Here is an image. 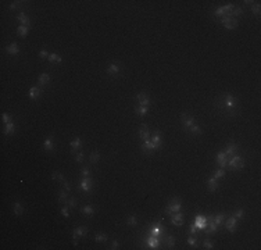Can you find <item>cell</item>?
I'll return each instance as SVG.
<instances>
[{
  "label": "cell",
  "mask_w": 261,
  "mask_h": 250,
  "mask_svg": "<svg viewBox=\"0 0 261 250\" xmlns=\"http://www.w3.org/2000/svg\"><path fill=\"white\" fill-rule=\"evenodd\" d=\"M181 199H171L168 203V206H167V210H165V214H168V215H171V214L174 213H178V211H181Z\"/></svg>",
  "instance_id": "6da1fadb"
},
{
  "label": "cell",
  "mask_w": 261,
  "mask_h": 250,
  "mask_svg": "<svg viewBox=\"0 0 261 250\" xmlns=\"http://www.w3.org/2000/svg\"><path fill=\"white\" fill-rule=\"evenodd\" d=\"M228 166L232 169H240L245 166V160L240 156H232V158L228 161Z\"/></svg>",
  "instance_id": "7a4b0ae2"
},
{
  "label": "cell",
  "mask_w": 261,
  "mask_h": 250,
  "mask_svg": "<svg viewBox=\"0 0 261 250\" xmlns=\"http://www.w3.org/2000/svg\"><path fill=\"white\" fill-rule=\"evenodd\" d=\"M233 6L232 4H226V6H224V7H220L217 8L215 11H214V16L215 17H225V16H231V13H232L233 10Z\"/></svg>",
  "instance_id": "3957f363"
},
{
  "label": "cell",
  "mask_w": 261,
  "mask_h": 250,
  "mask_svg": "<svg viewBox=\"0 0 261 250\" xmlns=\"http://www.w3.org/2000/svg\"><path fill=\"white\" fill-rule=\"evenodd\" d=\"M222 25L226 29H235L237 27V21L231 16H225V17H222Z\"/></svg>",
  "instance_id": "277c9868"
},
{
  "label": "cell",
  "mask_w": 261,
  "mask_h": 250,
  "mask_svg": "<svg viewBox=\"0 0 261 250\" xmlns=\"http://www.w3.org/2000/svg\"><path fill=\"white\" fill-rule=\"evenodd\" d=\"M161 231H163V226H161V221L150 224L149 235H153V236H158V235L161 234Z\"/></svg>",
  "instance_id": "5b68a950"
},
{
  "label": "cell",
  "mask_w": 261,
  "mask_h": 250,
  "mask_svg": "<svg viewBox=\"0 0 261 250\" xmlns=\"http://www.w3.org/2000/svg\"><path fill=\"white\" fill-rule=\"evenodd\" d=\"M136 100H138V103H139L140 106H147V107H150V103H152L150 97L147 96V93H146V92L139 93V95L136 96Z\"/></svg>",
  "instance_id": "8992f818"
},
{
  "label": "cell",
  "mask_w": 261,
  "mask_h": 250,
  "mask_svg": "<svg viewBox=\"0 0 261 250\" xmlns=\"http://www.w3.org/2000/svg\"><path fill=\"white\" fill-rule=\"evenodd\" d=\"M88 234V228L86 226H78L75 231H74V245H78V238L79 236H85Z\"/></svg>",
  "instance_id": "52a82bcc"
},
{
  "label": "cell",
  "mask_w": 261,
  "mask_h": 250,
  "mask_svg": "<svg viewBox=\"0 0 261 250\" xmlns=\"http://www.w3.org/2000/svg\"><path fill=\"white\" fill-rule=\"evenodd\" d=\"M181 120H182V124L185 125V129H189L193 124H196V122H194V118L190 117V115H189V114H186V113H182L181 114Z\"/></svg>",
  "instance_id": "ba28073f"
},
{
  "label": "cell",
  "mask_w": 261,
  "mask_h": 250,
  "mask_svg": "<svg viewBox=\"0 0 261 250\" xmlns=\"http://www.w3.org/2000/svg\"><path fill=\"white\" fill-rule=\"evenodd\" d=\"M171 222H172L175 226H181L182 224H183V215H182L181 211L171 214Z\"/></svg>",
  "instance_id": "9c48e42d"
},
{
  "label": "cell",
  "mask_w": 261,
  "mask_h": 250,
  "mask_svg": "<svg viewBox=\"0 0 261 250\" xmlns=\"http://www.w3.org/2000/svg\"><path fill=\"white\" fill-rule=\"evenodd\" d=\"M228 161H229V157L224 153V152H220V153L217 154V163L220 164L221 168H225V167L228 166Z\"/></svg>",
  "instance_id": "30bf717a"
},
{
  "label": "cell",
  "mask_w": 261,
  "mask_h": 250,
  "mask_svg": "<svg viewBox=\"0 0 261 250\" xmlns=\"http://www.w3.org/2000/svg\"><path fill=\"white\" fill-rule=\"evenodd\" d=\"M92 186H93V182L90 178L89 177L82 178V181H81V189L84 190V192H89V190L92 189Z\"/></svg>",
  "instance_id": "8fae6325"
},
{
  "label": "cell",
  "mask_w": 261,
  "mask_h": 250,
  "mask_svg": "<svg viewBox=\"0 0 261 250\" xmlns=\"http://www.w3.org/2000/svg\"><path fill=\"white\" fill-rule=\"evenodd\" d=\"M207 226H209V234H215L218 229V225L214 221V215H209L207 218Z\"/></svg>",
  "instance_id": "7c38bea8"
},
{
  "label": "cell",
  "mask_w": 261,
  "mask_h": 250,
  "mask_svg": "<svg viewBox=\"0 0 261 250\" xmlns=\"http://www.w3.org/2000/svg\"><path fill=\"white\" fill-rule=\"evenodd\" d=\"M225 228H226L229 232H235V231H236V218L233 217V215L226 220V222H225Z\"/></svg>",
  "instance_id": "4fadbf2b"
},
{
  "label": "cell",
  "mask_w": 261,
  "mask_h": 250,
  "mask_svg": "<svg viewBox=\"0 0 261 250\" xmlns=\"http://www.w3.org/2000/svg\"><path fill=\"white\" fill-rule=\"evenodd\" d=\"M194 225L197 226V229H204L207 226V218L203 217V215H197L196 221H194Z\"/></svg>",
  "instance_id": "5bb4252c"
},
{
  "label": "cell",
  "mask_w": 261,
  "mask_h": 250,
  "mask_svg": "<svg viewBox=\"0 0 261 250\" xmlns=\"http://www.w3.org/2000/svg\"><path fill=\"white\" fill-rule=\"evenodd\" d=\"M158 243H160V239H158V236H153V235H149V238H147V245H149L150 249H158Z\"/></svg>",
  "instance_id": "9a60e30c"
},
{
  "label": "cell",
  "mask_w": 261,
  "mask_h": 250,
  "mask_svg": "<svg viewBox=\"0 0 261 250\" xmlns=\"http://www.w3.org/2000/svg\"><path fill=\"white\" fill-rule=\"evenodd\" d=\"M150 141L153 142V145L156 146L157 149H160V146H161V132L160 131H154V132H153V138Z\"/></svg>",
  "instance_id": "2e32d148"
},
{
  "label": "cell",
  "mask_w": 261,
  "mask_h": 250,
  "mask_svg": "<svg viewBox=\"0 0 261 250\" xmlns=\"http://www.w3.org/2000/svg\"><path fill=\"white\" fill-rule=\"evenodd\" d=\"M142 150H143L145 153H152V152L157 150V147L153 145V142L149 139V141H145V143H143V146H142Z\"/></svg>",
  "instance_id": "e0dca14e"
},
{
  "label": "cell",
  "mask_w": 261,
  "mask_h": 250,
  "mask_svg": "<svg viewBox=\"0 0 261 250\" xmlns=\"http://www.w3.org/2000/svg\"><path fill=\"white\" fill-rule=\"evenodd\" d=\"M237 152V145L236 143H229L228 146H226V149H225L224 153L228 156V157H232V156H235V153Z\"/></svg>",
  "instance_id": "ac0fdd59"
},
{
  "label": "cell",
  "mask_w": 261,
  "mask_h": 250,
  "mask_svg": "<svg viewBox=\"0 0 261 250\" xmlns=\"http://www.w3.org/2000/svg\"><path fill=\"white\" fill-rule=\"evenodd\" d=\"M139 135H140V138L143 139V141H149V139H150V131H149V128H147L146 125H142L140 129H139Z\"/></svg>",
  "instance_id": "d6986e66"
},
{
  "label": "cell",
  "mask_w": 261,
  "mask_h": 250,
  "mask_svg": "<svg viewBox=\"0 0 261 250\" xmlns=\"http://www.w3.org/2000/svg\"><path fill=\"white\" fill-rule=\"evenodd\" d=\"M43 147L46 152H53L54 150V142H53V138L52 136H49L46 141H44L43 143Z\"/></svg>",
  "instance_id": "ffe728a7"
},
{
  "label": "cell",
  "mask_w": 261,
  "mask_h": 250,
  "mask_svg": "<svg viewBox=\"0 0 261 250\" xmlns=\"http://www.w3.org/2000/svg\"><path fill=\"white\" fill-rule=\"evenodd\" d=\"M224 103H225V107H226V109H233V107L236 106V103H235V99H233L231 95H226V96H225Z\"/></svg>",
  "instance_id": "44dd1931"
},
{
  "label": "cell",
  "mask_w": 261,
  "mask_h": 250,
  "mask_svg": "<svg viewBox=\"0 0 261 250\" xmlns=\"http://www.w3.org/2000/svg\"><path fill=\"white\" fill-rule=\"evenodd\" d=\"M40 93H42V89L39 86H32L29 89V97L31 99H36L38 96H40Z\"/></svg>",
  "instance_id": "7402d4cb"
},
{
  "label": "cell",
  "mask_w": 261,
  "mask_h": 250,
  "mask_svg": "<svg viewBox=\"0 0 261 250\" xmlns=\"http://www.w3.org/2000/svg\"><path fill=\"white\" fill-rule=\"evenodd\" d=\"M7 53H8V54H18V53H20V47H18V44H17L16 42H13L11 44H8V46H7Z\"/></svg>",
  "instance_id": "603a6c76"
},
{
  "label": "cell",
  "mask_w": 261,
  "mask_h": 250,
  "mask_svg": "<svg viewBox=\"0 0 261 250\" xmlns=\"http://www.w3.org/2000/svg\"><path fill=\"white\" fill-rule=\"evenodd\" d=\"M207 186H209V189L211 190V192H215L218 188V179H215V178H210L209 181H207Z\"/></svg>",
  "instance_id": "cb8c5ba5"
},
{
  "label": "cell",
  "mask_w": 261,
  "mask_h": 250,
  "mask_svg": "<svg viewBox=\"0 0 261 250\" xmlns=\"http://www.w3.org/2000/svg\"><path fill=\"white\" fill-rule=\"evenodd\" d=\"M107 74H109V75H117V74H120V65L115 64V63L111 64L109 68H107Z\"/></svg>",
  "instance_id": "d4e9b609"
},
{
  "label": "cell",
  "mask_w": 261,
  "mask_h": 250,
  "mask_svg": "<svg viewBox=\"0 0 261 250\" xmlns=\"http://www.w3.org/2000/svg\"><path fill=\"white\" fill-rule=\"evenodd\" d=\"M17 18H18V21L21 22V25H25V27H28V25H29V18L25 16L24 13H20Z\"/></svg>",
  "instance_id": "484cf974"
},
{
  "label": "cell",
  "mask_w": 261,
  "mask_h": 250,
  "mask_svg": "<svg viewBox=\"0 0 261 250\" xmlns=\"http://www.w3.org/2000/svg\"><path fill=\"white\" fill-rule=\"evenodd\" d=\"M38 81H39V84L43 86V85L49 84V81H50V75H49V74H40L39 78H38Z\"/></svg>",
  "instance_id": "4316f807"
},
{
  "label": "cell",
  "mask_w": 261,
  "mask_h": 250,
  "mask_svg": "<svg viewBox=\"0 0 261 250\" xmlns=\"http://www.w3.org/2000/svg\"><path fill=\"white\" fill-rule=\"evenodd\" d=\"M22 213H24V209L21 206V203L16 202L14 203V214H16L17 217H20V215H22Z\"/></svg>",
  "instance_id": "83f0119b"
},
{
  "label": "cell",
  "mask_w": 261,
  "mask_h": 250,
  "mask_svg": "<svg viewBox=\"0 0 261 250\" xmlns=\"http://www.w3.org/2000/svg\"><path fill=\"white\" fill-rule=\"evenodd\" d=\"M99 160H100V153H99V152H93V153H90V156H89V161L92 163V164L99 163Z\"/></svg>",
  "instance_id": "f1b7e54d"
},
{
  "label": "cell",
  "mask_w": 261,
  "mask_h": 250,
  "mask_svg": "<svg viewBox=\"0 0 261 250\" xmlns=\"http://www.w3.org/2000/svg\"><path fill=\"white\" fill-rule=\"evenodd\" d=\"M135 111H136V114H139V115H146L147 114V111H149V107L147 106H138L136 109H135Z\"/></svg>",
  "instance_id": "f546056e"
},
{
  "label": "cell",
  "mask_w": 261,
  "mask_h": 250,
  "mask_svg": "<svg viewBox=\"0 0 261 250\" xmlns=\"http://www.w3.org/2000/svg\"><path fill=\"white\" fill-rule=\"evenodd\" d=\"M81 146H82V142H81L79 138H75V139L71 142V149H72V152H75V150L81 149Z\"/></svg>",
  "instance_id": "4dcf8cb0"
},
{
  "label": "cell",
  "mask_w": 261,
  "mask_h": 250,
  "mask_svg": "<svg viewBox=\"0 0 261 250\" xmlns=\"http://www.w3.org/2000/svg\"><path fill=\"white\" fill-rule=\"evenodd\" d=\"M67 193H68V192H67V190H61L60 193H58V202L60 203H67L68 202V196H67Z\"/></svg>",
  "instance_id": "1f68e13d"
},
{
  "label": "cell",
  "mask_w": 261,
  "mask_h": 250,
  "mask_svg": "<svg viewBox=\"0 0 261 250\" xmlns=\"http://www.w3.org/2000/svg\"><path fill=\"white\" fill-rule=\"evenodd\" d=\"M188 131H189L190 133H193V135H200V133H201V128H200V126H199L197 124H193L192 126L188 129Z\"/></svg>",
  "instance_id": "d6a6232c"
},
{
  "label": "cell",
  "mask_w": 261,
  "mask_h": 250,
  "mask_svg": "<svg viewBox=\"0 0 261 250\" xmlns=\"http://www.w3.org/2000/svg\"><path fill=\"white\" fill-rule=\"evenodd\" d=\"M82 213H84L85 215H88V217H92L93 214H95V209H93L92 206H85L84 209H82Z\"/></svg>",
  "instance_id": "836d02e7"
},
{
  "label": "cell",
  "mask_w": 261,
  "mask_h": 250,
  "mask_svg": "<svg viewBox=\"0 0 261 250\" xmlns=\"http://www.w3.org/2000/svg\"><path fill=\"white\" fill-rule=\"evenodd\" d=\"M52 179H53V181H60V182H64L65 181L64 175H63V174H60L58 171H56V172L52 174Z\"/></svg>",
  "instance_id": "e575fe53"
},
{
  "label": "cell",
  "mask_w": 261,
  "mask_h": 250,
  "mask_svg": "<svg viewBox=\"0 0 261 250\" xmlns=\"http://www.w3.org/2000/svg\"><path fill=\"white\" fill-rule=\"evenodd\" d=\"M50 63H61V56H58V54H54V53H52V54H49V58H47Z\"/></svg>",
  "instance_id": "d590c367"
},
{
  "label": "cell",
  "mask_w": 261,
  "mask_h": 250,
  "mask_svg": "<svg viewBox=\"0 0 261 250\" xmlns=\"http://www.w3.org/2000/svg\"><path fill=\"white\" fill-rule=\"evenodd\" d=\"M6 126H4V133L6 135H11V133H14V124L13 122H8V124H4Z\"/></svg>",
  "instance_id": "8d00e7d4"
},
{
  "label": "cell",
  "mask_w": 261,
  "mask_h": 250,
  "mask_svg": "<svg viewBox=\"0 0 261 250\" xmlns=\"http://www.w3.org/2000/svg\"><path fill=\"white\" fill-rule=\"evenodd\" d=\"M165 245H167V247H168V249L174 247V245H175V238H174V236H171V235H168V236L165 238Z\"/></svg>",
  "instance_id": "74e56055"
},
{
  "label": "cell",
  "mask_w": 261,
  "mask_h": 250,
  "mask_svg": "<svg viewBox=\"0 0 261 250\" xmlns=\"http://www.w3.org/2000/svg\"><path fill=\"white\" fill-rule=\"evenodd\" d=\"M28 28H29V27H25V25H20V27H18V29H17V33H18L20 36H25V35L28 33Z\"/></svg>",
  "instance_id": "f35d334b"
},
{
  "label": "cell",
  "mask_w": 261,
  "mask_h": 250,
  "mask_svg": "<svg viewBox=\"0 0 261 250\" xmlns=\"http://www.w3.org/2000/svg\"><path fill=\"white\" fill-rule=\"evenodd\" d=\"M224 218H225V214L224 213H220V214H217V215L214 217V221H215V224L220 226L222 224V221H224Z\"/></svg>",
  "instance_id": "ab89813d"
},
{
  "label": "cell",
  "mask_w": 261,
  "mask_h": 250,
  "mask_svg": "<svg viewBox=\"0 0 261 250\" xmlns=\"http://www.w3.org/2000/svg\"><path fill=\"white\" fill-rule=\"evenodd\" d=\"M224 175H225V169L224 168H220V169H217V171L213 174V178H215V179H221Z\"/></svg>",
  "instance_id": "60d3db41"
},
{
  "label": "cell",
  "mask_w": 261,
  "mask_h": 250,
  "mask_svg": "<svg viewBox=\"0 0 261 250\" xmlns=\"http://www.w3.org/2000/svg\"><path fill=\"white\" fill-rule=\"evenodd\" d=\"M95 239H96V242H106V240L109 239V236H107L106 234H103V232H101V234H96Z\"/></svg>",
  "instance_id": "b9f144b4"
},
{
  "label": "cell",
  "mask_w": 261,
  "mask_h": 250,
  "mask_svg": "<svg viewBox=\"0 0 261 250\" xmlns=\"http://www.w3.org/2000/svg\"><path fill=\"white\" fill-rule=\"evenodd\" d=\"M233 217L236 218H243L245 217V210L243 209H239V210H236V211H235V213H233Z\"/></svg>",
  "instance_id": "7bdbcfd3"
},
{
  "label": "cell",
  "mask_w": 261,
  "mask_h": 250,
  "mask_svg": "<svg viewBox=\"0 0 261 250\" xmlns=\"http://www.w3.org/2000/svg\"><path fill=\"white\" fill-rule=\"evenodd\" d=\"M240 14H243V10H242V7L233 8L232 13H231V16H232V17H237V16H240Z\"/></svg>",
  "instance_id": "ee69618b"
},
{
  "label": "cell",
  "mask_w": 261,
  "mask_h": 250,
  "mask_svg": "<svg viewBox=\"0 0 261 250\" xmlns=\"http://www.w3.org/2000/svg\"><path fill=\"white\" fill-rule=\"evenodd\" d=\"M138 224V220H136V217L135 215H129L128 217V225H131V226H135Z\"/></svg>",
  "instance_id": "f6af8a7d"
},
{
  "label": "cell",
  "mask_w": 261,
  "mask_h": 250,
  "mask_svg": "<svg viewBox=\"0 0 261 250\" xmlns=\"http://www.w3.org/2000/svg\"><path fill=\"white\" fill-rule=\"evenodd\" d=\"M260 10H261L260 3H256L253 7H251V11H253V14H256V16H258V14H260Z\"/></svg>",
  "instance_id": "bcb514c9"
},
{
  "label": "cell",
  "mask_w": 261,
  "mask_h": 250,
  "mask_svg": "<svg viewBox=\"0 0 261 250\" xmlns=\"http://www.w3.org/2000/svg\"><path fill=\"white\" fill-rule=\"evenodd\" d=\"M67 203H68L70 209H74V207L76 206V199L75 197H71V199H68V202H67Z\"/></svg>",
  "instance_id": "7dc6e473"
},
{
  "label": "cell",
  "mask_w": 261,
  "mask_h": 250,
  "mask_svg": "<svg viewBox=\"0 0 261 250\" xmlns=\"http://www.w3.org/2000/svg\"><path fill=\"white\" fill-rule=\"evenodd\" d=\"M68 209H70L68 206H64L63 209H61V214H63V215H64L65 218H68V217H70V211H68Z\"/></svg>",
  "instance_id": "c3c4849f"
},
{
  "label": "cell",
  "mask_w": 261,
  "mask_h": 250,
  "mask_svg": "<svg viewBox=\"0 0 261 250\" xmlns=\"http://www.w3.org/2000/svg\"><path fill=\"white\" fill-rule=\"evenodd\" d=\"M1 118H3V122H4V124H8V122H11V117H10L7 113H3Z\"/></svg>",
  "instance_id": "681fc988"
},
{
  "label": "cell",
  "mask_w": 261,
  "mask_h": 250,
  "mask_svg": "<svg viewBox=\"0 0 261 250\" xmlns=\"http://www.w3.org/2000/svg\"><path fill=\"white\" fill-rule=\"evenodd\" d=\"M84 157H85L84 152H79V153H78V154L75 156V160H76L78 163H82V161H84Z\"/></svg>",
  "instance_id": "f907efd6"
},
{
  "label": "cell",
  "mask_w": 261,
  "mask_h": 250,
  "mask_svg": "<svg viewBox=\"0 0 261 250\" xmlns=\"http://www.w3.org/2000/svg\"><path fill=\"white\" fill-rule=\"evenodd\" d=\"M90 175V169L88 168V167H85V168H82V177L84 178H86V177H89Z\"/></svg>",
  "instance_id": "816d5d0a"
},
{
  "label": "cell",
  "mask_w": 261,
  "mask_h": 250,
  "mask_svg": "<svg viewBox=\"0 0 261 250\" xmlns=\"http://www.w3.org/2000/svg\"><path fill=\"white\" fill-rule=\"evenodd\" d=\"M188 243L190 245V246H196V245H197V240L193 238V236H189V238H188Z\"/></svg>",
  "instance_id": "f5cc1de1"
},
{
  "label": "cell",
  "mask_w": 261,
  "mask_h": 250,
  "mask_svg": "<svg viewBox=\"0 0 261 250\" xmlns=\"http://www.w3.org/2000/svg\"><path fill=\"white\" fill-rule=\"evenodd\" d=\"M196 231H197V226L194 225V224H192V225H190V228H189V234L194 235V234H196Z\"/></svg>",
  "instance_id": "db71d44e"
},
{
  "label": "cell",
  "mask_w": 261,
  "mask_h": 250,
  "mask_svg": "<svg viewBox=\"0 0 261 250\" xmlns=\"http://www.w3.org/2000/svg\"><path fill=\"white\" fill-rule=\"evenodd\" d=\"M39 57L40 58H49V53L46 50H42V52H39Z\"/></svg>",
  "instance_id": "11a10c76"
},
{
  "label": "cell",
  "mask_w": 261,
  "mask_h": 250,
  "mask_svg": "<svg viewBox=\"0 0 261 250\" xmlns=\"http://www.w3.org/2000/svg\"><path fill=\"white\" fill-rule=\"evenodd\" d=\"M204 249H214V247H213V243L210 242V240H207V239L204 240Z\"/></svg>",
  "instance_id": "9f6ffc18"
},
{
  "label": "cell",
  "mask_w": 261,
  "mask_h": 250,
  "mask_svg": "<svg viewBox=\"0 0 261 250\" xmlns=\"http://www.w3.org/2000/svg\"><path fill=\"white\" fill-rule=\"evenodd\" d=\"M20 1H13L11 4H10V10H16L17 7H18V6H20Z\"/></svg>",
  "instance_id": "6f0895ef"
},
{
  "label": "cell",
  "mask_w": 261,
  "mask_h": 250,
  "mask_svg": "<svg viewBox=\"0 0 261 250\" xmlns=\"http://www.w3.org/2000/svg\"><path fill=\"white\" fill-rule=\"evenodd\" d=\"M63 186H64V190H67V192H70V190H71V185H70L67 181L63 182Z\"/></svg>",
  "instance_id": "680465c9"
},
{
  "label": "cell",
  "mask_w": 261,
  "mask_h": 250,
  "mask_svg": "<svg viewBox=\"0 0 261 250\" xmlns=\"http://www.w3.org/2000/svg\"><path fill=\"white\" fill-rule=\"evenodd\" d=\"M118 246H120V243H118V240H112V243H111V247H110V249L115 250V249H118Z\"/></svg>",
  "instance_id": "91938a15"
}]
</instances>
